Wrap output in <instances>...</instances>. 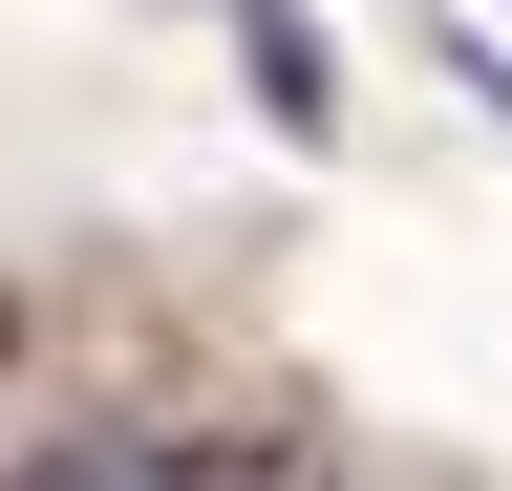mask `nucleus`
<instances>
[{
  "label": "nucleus",
  "instance_id": "obj_1",
  "mask_svg": "<svg viewBox=\"0 0 512 491\" xmlns=\"http://www.w3.org/2000/svg\"><path fill=\"white\" fill-rule=\"evenodd\" d=\"M0 491H150V470H86V449H64V470H0Z\"/></svg>",
  "mask_w": 512,
  "mask_h": 491
}]
</instances>
